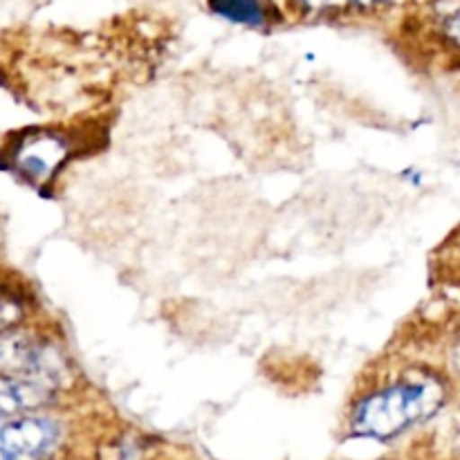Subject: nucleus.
<instances>
[{
	"label": "nucleus",
	"instance_id": "obj_1",
	"mask_svg": "<svg viewBox=\"0 0 460 460\" xmlns=\"http://www.w3.org/2000/svg\"><path fill=\"white\" fill-rule=\"evenodd\" d=\"M447 402V386L438 376H413L368 395L353 413V434L391 440L429 420Z\"/></svg>",
	"mask_w": 460,
	"mask_h": 460
},
{
	"label": "nucleus",
	"instance_id": "obj_2",
	"mask_svg": "<svg viewBox=\"0 0 460 460\" xmlns=\"http://www.w3.org/2000/svg\"><path fill=\"white\" fill-rule=\"evenodd\" d=\"M72 142L66 135L49 128L25 130L18 139L4 146L7 169L30 184L49 182L61 171V166L70 160Z\"/></svg>",
	"mask_w": 460,
	"mask_h": 460
},
{
	"label": "nucleus",
	"instance_id": "obj_3",
	"mask_svg": "<svg viewBox=\"0 0 460 460\" xmlns=\"http://www.w3.org/2000/svg\"><path fill=\"white\" fill-rule=\"evenodd\" d=\"M0 377L57 389L58 362L52 349L21 332L0 335Z\"/></svg>",
	"mask_w": 460,
	"mask_h": 460
},
{
	"label": "nucleus",
	"instance_id": "obj_4",
	"mask_svg": "<svg viewBox=\"0 0 460 460\" xmlns=\"http://www.w3.org/2000/svg\"><path fill=\"white\" fill-rule=\"evenodd\" d=\"M58 438L57 422L43 416H13L0 422V454L4 460H45Z\"/></svg>",
	"mask_w": 460,
	"mask_h": 460
},
{
	"label": "nucleus",
	"instance_id": "obj_5",
	"mask_svg": "<svg viewBox=\"0 0 460 460\" xmlns=\"http://www.w3.org/2000/svg\"><path fill=\"white\" fill-rule=\"evenodd\" d=\"M216 16L247 27H265L272 22L274 9L268 0H209Z\"/></svg>",
	"mask_w": 460,
	"mask_h": 460
},
{
	"label": "nucleus",
	"instance_id": "obj_6",
	"mask_svg": "<svg viewBox=\"0 0 460 460\" xmlns=\"http://www.w3.org/2000/svg\"><path fill=\"white\" fill-rule=\"evenodd\" d=\"M299 12L310 16H340V13L373 12L385 7L389 0H292Z\"/></svg>",
	"mask_w": 460,
	"mask_h": 460
},
{
	"label": "nucleus",
	"instance_id": "obj_7",
	"mask_svg": "<svg viewBox=\"0 0 460 460\" xmlns=\"http://www.w3.org/2000/svg\"><path fill=\"white\" fill-rule=\"evenodd\" d=\"M445 34L460 49V7L454 9L447 18H445Z\"/></svg>",
	"mask_w": 460,
	"mask_h": 460
},
{
	"label": "nucleus",
	"instance_id": "obj_8",
	"mask_svg": "<svg viewBox=\"0 0 460 460\" xmlns=\"http://www.w3.org/2000/svg\"><path fill=\"white\" fill-rule=\"evenodd\" d=\"M452 368L460 380V332L456 340H454V346H452Z\"/></svg>",
	"mask_w": 460,
	"mask_h": 460
},
{
	"label": "nucleus",
	"instance_id": "obj_9",
	"mask_svg": "<svg viewBox=\"0 0 460 460\" xmlns=\"http://www.w3.org/2000/svg\"><path fill=\"white\" fill-rule=\"evenodd\" d=\"M0 460H4V458H3V454H0Z\"/></svg>",
	"mask_w": 460,
	"mask_h": 460
}]
</instances>
